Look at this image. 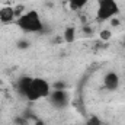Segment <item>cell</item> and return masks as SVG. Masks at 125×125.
I'll return each mask as SVG.
<instances>
[{
    "label": "cell",
    "instance_id": "obj_15",
    "mask_svg": "<svg viewBox=\"0 0 125 125\" xmlns=\"http://www.w3.org/2000/svg\"><path fill=\"white\" fill-rule=\"evenodd\" d=\"M124 47H125V42H124Z\"/></svg>",
    "mask_w": 125,
    "mask_h": 125
},
{
    "label": "cell",
    "instance_id": "obj_16",
    "mask_svg": "<svg viewBox=\"0 0 125 125\" xmlns=\"http://www.w3.org/2000/svg\"><path fill=\"white\" fill-rule=\"evenodd\" d=\"M84 125H86V124H84Z\"/></svg>",
    "mask_w": 125,
    "mask_h": 125
},
{
    "label": "cell",
    "instance_id": "obj_13",
    "mask_svg": "<svg viewBox=\"0 0 125 125\" xmlns=\"http://www.w3.org/2000/svg\"><path fill=\"white\" fill-rule=\"evenodd\" d=\"M109 22L112 23V26H116V25H119V21H118V19H115V18H112Z\"/></svg>",
    "mask_w": 125,
    "mask_h": 125
},
{
    "label": "cell",
    "instance_id": "obj_1",
    "mask_svg": "<svg viewBox=\"0 0 125 125\" xmlns=\"http://www.w3.org/2000/svg\"><path fill=\"white\" fill-rule=\"evenodd\" d=\"M15 25L25 33H38L44 29V22L36 10L23 12L19 18H16Z\"/></svg>",
    "mask_w": 125,
    "mask_h": 125
},
{
    "label": "cell",
    "instance_id": "obj_10",
    "mask_svg": "<svg viewBox=\"0 0 125 125\" xmlns=\"http://www.w3.org/2000/svg\"><path fill=\"white\" fill-rule=\"evenodd\" d=\"M51 87H52V90H65L67 84H65V82H55L51 84Z\"/></svg>",
    "mask_w": 125,
    "mask_h": 125
},
{
    "label": "cell",
    "instance_id": "obj_4",
    "mask_svg": "<svg viewBox=\"0 0 125 125\" xmlns=\"http://www.w3.org/2000/svg\"><path fill=\"white\" fill-rule=\"evenodd\" d=\"M68 99H70V96L67 93V90H51V93L48 96L50 103L57 109L65 108L68 105Z\"/></svg>",
    "mask_w": 125,
    "mask_h": 125
},
{
    "label": "cell",
    "instance_id": "obj_2",
    "mask_svg": "<svg viewBox=\"0 0 125 125\" xmlns=\"http://www.w3.org/2000/svg\"><path fill=\"white\" fill-rule=\"evenodd\" d=\"M51 90H52V87H51L48 80H45L42 77H32L31 86H29L28 92L25 94V97L29 102H36L39 99L48 97L50 93H51Z\"/></svg>",
    "mask_w": 125,
    "mask_h": 125
},
{
    "label": "cell",
    "instance_id": "obj_9",
    "mask_svg": "<svg viewBox=\"0 0 125 125\" xmlns=\"http://www.w3.org/2000/svg\"><path fill=\"white\" fill-rule=\"evenodd\" d=\"M74 38H76V29L74 28H71V26H68V28H65L64 32H62V41H65V42H73L74 41Z\"/></svg>",
    "mask_w": 125,
    "mask_h": 125
},
{
    "label": "cell",
    "instance_id": "obj_8",
    "mask_svg": "<svg viewBox=\"0 0 125 125\" xmlns=\"http://www.w3.org/2000/svg\"><path fill=\"white\" fill-rule=\"evenodd\" d=\"M67 1H68V6H70L71 10L79 12V10H82L90 0H67Z\"/></svg>",
    "mask_w": 125,
    "mask_h": 125
},
{
    "label": "cell",
    "instance_id": "obj_7",
    "mask_svg": "<svg viewBox=\"0 0 125 125\" xmlns=\"http://www.w3.org/2000/svg\"><path fill=\"white\" fill-rule=\"evenodd\" d=\"M31 80H32V77L23 76V77H21V79L18 80V83H16V89H18V92L22 94L23 97H25V94H26L28 89H29V86H31Z\"/></svg>",
    "mask_w": 125,
    "mask_h": 125
},
{
    "label": "cell",
    "instance_id": "obj_12",
    "mask_svg": "<svg viewBox=\"0 0 125 125\" xmlns=\"http://www.w3.org/2000/svg\"><path fill=\"white\" fill-rule=\"evenodd\" d=\"M29 45H31V44H29L28 41H19V42H18V48H19V50H28Z\"/></svg>",
    "mask_w": 125,
    "mask_h": 125
},
{
    "label": "cell",
    "instance_id": "obj_11",
    "mask_svg": "<svg viewBox=\"0 0 125 125\" xmlns=\"http://www.w3.org/2000/svg\"><path fill=\"white\" fill-rule=\"evenodd\" d=\"M99 36H100V39H102V41H108V39H111L112 32L109 31V29H103V31H100Z\"/></svg>",
    "mask_w": 125,
    "mask_h": 125
},
{
    "label": "cell",
    "instance_id": "obj_6",
    "mask_svg": "<svg viewBox=\"0 0 125 125\" xmlns=\"http://www.w3.org/2000/svg\"><path fill=\"white\" fill-rule=\"evenodd\" d=\"M16 21V15H15V7L12 6H4L0 9V22L3 25L12 23Z\"/></svg>",
    "mask_w": 125,
    "mask_h": 125
},
{
    "label": "cell",
    "instance_id": "obj_5",
    "mask_svg": "<svg viewBox=\"0 0 125 125\" xmlns=\"http://www.w3.org/2000/svg\"><path fill=\"white\" fill-rule=\"evenodd\" d=\"M103 86L109 92H115L119 87V76L115 71H109L103 77Z\"/></svg>",
    "mask_w": 125,
    "mask_h": 125
},
{
    "label": "cell",
    "instance_id": "obj_14",
    "mask_svg": "<svg viewBox=\"0 0 125 125\" xmlns=\"http://www.w3.org/2000/svg\"><path fill=\"white\" fill-rule=\"evenodd\" d=\"M33 125H45V122H44L42 119H38V118H36V119L33 121Z\"/></svg>",
    "mask_w": 125,
    "mask_h": 125
},
{
    "label": "cell",
    "instance_id": "obj_3",
    "mask_svg": "<svg viewBox=\"0 0 125 125\" xmlns=\"http://www.w3.org/2000/svg\"><path fill=\"white\" fill-rule=\"evenodd\" d=\"M119 4L116 0H97V9H96V18L100 22L111 21L119 13Z\"/></svg>",
    "mask_w": 125,
    "mask_h": 125
}]
</instances>
